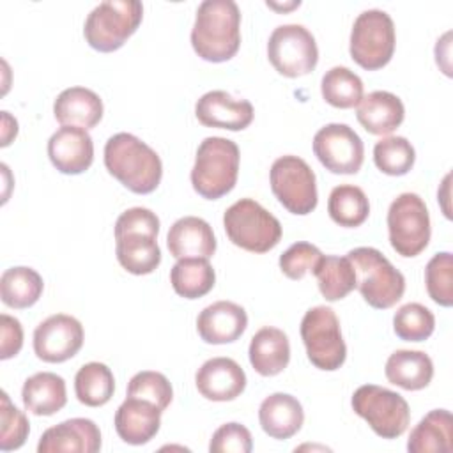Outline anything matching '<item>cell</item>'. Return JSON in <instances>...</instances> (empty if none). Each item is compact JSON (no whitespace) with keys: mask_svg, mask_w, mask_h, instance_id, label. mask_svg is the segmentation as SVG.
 <instances>
[{"mask_svg":"<svg viewBox=\"0 0 453 453\" xmlns=\"http://www.w3.org/2000/svg\"><path fill=\"white\" fill-rule=\"evenodd\" d=\"M195 53L207 62H226L241 46V11L234 0H205L191 30Z\"/></svg>","mask_w":453,"mask_h":453,"instance_id":"1","label":"cell"},{"mask_svg":"<svg viewBox=\"0 0 453 453\" xmlns=\"http://www.w3.org/2000/svg\"><path fill=\"white\" fill-rule=\"evenodd\" d=\"M104 166L110 175L136 195L152 193L163 177V163L157 152L131 133H117L108 138Z\"/></svg>","mask_w":453,"mask_h":453,"instance_id":"2","label":"cell"},{"mask_svg":"<svg viewBox=\"0 0 453 453\" xmlns=\"http://www.w3.org/2000/svg\"><path fill=\"white\" fill-rule=\"evenodd\" d=\"M239 147L223 136H207L196 150L191 168L193 189L207 200H218L230 193L239 175Z\"/></svg>","mask_w":453,"mask_h":453,"instance_id":"3","label":"cell"},{"mask_svg":"<svg viewBox=\"0 0 453 453\" xmlns=\"http://www.w3.org/2000/svg\"><path fill=\"white\" fill-rule=\"evenodd\" d=\"M363 299L377 310L395 306L405 292L403 274L375 248L361 246L347 253Z\"/></svg>","mask_w":453,"mask_h":453,"instance_id":"4","label":"cell"},{"mask_svg":"<svg viewBox=\"0 0 453 453\" xmlns=\"http://www.w3.org/2000/svg\"><path fill=\"white\" fill-rule=\"evenodd\" d=\"M143 5L138 0H106L90 11L83 35L90 48L111 53L136 32L142 23Z\"/></svg>","mask_w":453,"mask_h":453,"instance_id":"5","label":"cell"},{"mask_svg":"<svg viewBox=\"0 0 453 453\" xmlns=\"http://www.w3.org/2000/svg\"><path fill=\"white\" fill-rule=\"evenodd\" d=\"M223 226L232 244L251 251L265 253L281 239V223L253 198H241L223 214Z\"/></svg>","mask_w":453,"mask_h":453,"instance_id":"6","label":"cell"},{"mask_svg":"<svg viewBox=\"0 0 453 453\" xmlns=\"http://www.w3.org/2000/svg\"><path fill=\"white\" fill-rule=\"evenodd\" d=\"M350 403L354 412L382 439L400 437L411 423V409L405 398L382 386H359Z\"/></svg>","mask_w":453,"mask_h":453,"instance_id":"7","label":"cell"},{"mask_svg":"<svg viewBox=\"0 0 453 453\" xmlns=\"http://www.w3.org/2000/svg\"><path fill=\"white\" fill-rule=\"evenodd\" d=\"M395 25L391 16L380 9L363 11L350 32V57L366 71L384 67L395 53Z\"/></svg>","mask_w":453,"mask_h":453,"instance_id":"8","label":"cell"},{"mask_svg":"<svg viewBox=\"0 0 453 453\" xmlns=\"http://www.w3.org/2000/svg\"><path fill=\"white\" fill-rule=\"evenodd\" d=\"M301 338L310 363L319 370L334 372L345 363L347 345L333 308H310L301 320Z\"/></svg>","mask_w":453,"mask_h":453,"instance_id":"9","label":"cell"},{"mask_svg":"<svg viewBox=\"0 0 453 453\" xmlns=\"http://www.w3.org/2000/svg\"><path fill=\"white\" fill-rule=\"evenodd\" d=\"M388 234L391 248L402 257H418L430 241V214L416 193L398 195L388 211Z\"/></svg>","mask_w":453,"mask_h":453,"instance_id":"10","label":"cell"},{"mask_svg":"<svg viewBox=\"0 0 453 453\" xmlns=\"http://www.w3.org/2000/svg\"><path fill=\"white\" fill-rule=\"evenodd\" d=\"M269 182L274 196L288 212L306 216L317 207V179L303 157L292 154L278 157L271 166Z\"/></svg>","mask_w":453,"mask_h":453,"instance_id":"11","label":"cell"},{"mask_svg":"<svg viewBox=\"0 0 453 453\" xmlns=\"http://www.w3.org/2000/svg\"><path fill=\"white\" fill-rule=\"evenodd\" d=\"M267 57L280 74L299 78L317 67L319 48L311 32L303 25H280L269 35Z\"/></svg>","mask_w":453,"mask_h":453,"instance_id":"12","label":"cell"},{"mask_svg":"<svg viewBox=\"0 0 453 453\" xmlns=\"http://www.w3.org/2000/svg\"><path fill=\"white\" fill-rule=\"evenodd\" d=\"M313 152L326 170L352 175L361 170L365 145L359 134L347 124H326L313 136Z\"/></svg>","mask_w":453,"mask_h":453,"instance_id":"13","label":"cell"},{"mask_svg":"<svg viewBox=\"0 0 453 453\" xmlns=\"http://www.w3.org/2000/svg\"><path fill=\"white\" fill-rule=\"evenodd\" d=\"M83 345V326L78 319L55 313L34 331V352L44 363H64L78 354Z\"/></svg>","mask_w":453,"mask_h":453,"instance_id":"14","label":"cell"},{"mask_svg":"<svg viewBox=\"0 0 453 453\" xmlns=\"http://www.w3.org/2000/svg\"><path fill=\"white\" fill-rule=\"evenodd\" d=\"M195 115L205 127L242 131L253 122V104L235 99L225 90L205 92L195 104Z\"/></svg>","mask_w":453,"mask_h":453,"instance_id":"15","label":"cell"},{"mask_svg":"<svg viewBox=\"0 0 453 453\" xmlns=\"http://www.w3.org/2000/svg\"><path fill=\"white\" fill-rule=\"evenodd\" d=\"M51 165L65 175H78L90 168L94 161V142L87 129L62 126L48 140Z\"/></svg>","mask_w":453,"mask_h":453,"instance_id":"16","label":"cell"},{"mask_svg":"<svg viewBox=\"0 0 453 453\" xmlns=\"http://www.w3.org/2000/svg\"><path fill=\"white\" fill-rule=\"evenodd\" d=\"M99 449V426L87 418H73L50 426L37 444L39 453H96Z\"/></svg>","mask_w":453,"mask_h":453,"instance_id":"17","label":"cell"},{"mask_svg":"<svg viewBox=\"0 0 453 453\" xmlns=\"http://www.w3.org/2000/svg\"><path fill=\"white\" fill-rule=\"evenodd\" d=\"M198 393L212 402L235 400L246 388V373L230 357L207 359L195 375Z\"/></svg>","mask_w":453,"mask_h":453,"instance_id":"18","label":"cell"},{"mask_svg":"<svg viewBox=\"0 0 453 453\" xmlns=\"http://www.w3.org/2000/svg\"><path fill=\"white\" fill-rule=\"evenodd\" d=\"M248 327L246 310L232 301H218L205 306L196 319V331L205 343L223 345L242 336Z\"/></svg>","mask_w":453,"mask_h":453,"instance_id":"19","label":"cell"},{"mask_svg":"<svg viewBox=\"0 0 453 453\" xmlns=\"http://www.w3.org/2000/svg\"><path fill=\"white\" fill-rule=\"evenodd\" d=\"M161 412L163 411L149 400L126 396L115 412V430L127 444H147L159 432Z\"/></svg>","mask_w":453,"mask_h":453,"instance_id":"20","label":"cell"},{"mask_svg":"<svg viewBox=\"0 0 453 453\" xmlns=\"http://www.w3.org/2000/svg\"><path fill=\"white\" fill-rule=\"evenodd\" d=\"M166 246L172 257L180 258H211L216 251V237L211 225L196 216L177 219L166 235Z\"/></svg>","mask_w":453,"mask_h":453,"instance_id":"21","label":"cell"},{"mask_svg":"<svg viewBox=\"0 0 453 453\" xmlns=\"http://www.w3.org/2000/svg\"><path fill=\"white\" fill-rule=\"evenodd\" d=\"M258 421L262 430L273 439H290L304 423L301 402L288 393H273L260 403Z\"/></svg>","mask_w":453,"mask_h":453,"instance_id":"22","label":"cell"},{"mask_svg":"<svg viewBox=\"0 0 453 453\" xmlns=\"http://www.w3.org/2000/svg\"><path fill=\"white\" fill-rule=\"evenodd\" d=\"M53 115L62 126L90 129L103 119V101L90 88L69 87L57 96Z\"/></svg>","mask_w":453,"mask_h":453,"instance_id":"23","label":"cell"},{"mask_svg":"<svg viewBox=\"0 0 453 453\" xmlns=\"http://www.w3.org/2000/svg\"><path fill=\"white\" fill-rule=\"evenodd\" d=\"M356 117L370 134L384 136L403 122L405 108L398 96L388 90H375L359 101Z\"/></svg>","mask_w":453,"mask_h":453,"instance_id":"24","label":"cell"},{"mask_svg":"<svg viewBox=\"0 0 453 453\" xmlns=\"http://www.w3.org/2000/svg\"><path fill=\"white\" fill-rule=\"evenodd\" d=\"M248 354L257 373L273 377L287 368L290 361V343L281 329L265 326L253 334Z\"/></svg>","mask_w":453,"mask_h":453,"instance_id":"25","label":"cell"},{"mask_svg":"<svg viewBox=\"0 0 453 453\" xmlns=\"http://www.w3.org/2000/svg\"><path fill=\"white\" fill-rule=\"evenodd\" d=\"M21 400L35 416H53L67 403L65 380L53 372H39L28 377L21 389Z\"/></svg>","mask_w":453,"mask_h":453,"instance_id":"26","label":"cell"},{"mask_svg":"<svg viewBox=\"0 0 453 453\" xmlns=\"http://www.w3.org/2000/svg\"><path fill=\"white\" fill-rule=\"evenodd\" d=\"M115 253L119 264L131 274H150L161 264L157 237L145 232L115 235Z\"/></svg>","mask_w":453,"mask_h":453,"instance_id":"27","label":"cell"},{"mask_svg":"<svg viewBox=\"0 0 453 453\" xmlns=\"http://www.w3.org/2000/svg\"><path fill=\"white\" fill-rule=\"evenodd\" d=\"M409 453H449L453 449V418L446 409H434L411 430Z\"/></svg>","mask_w":453,"mask_h":453,"instance_id":"28","label":"cell"},{"mask_svg":"<svg viewBox=\"0 0 453 453\" xmlns=\"http://www.w3.org/2000/svg\"><path fill=\"white\" fill-rule=\"evenodd\" d=\"M386 379L405 389L418 391L430 384L434 377V363L428 354L421 350H395L384 368Z\"/></svg>","mask_w":453,"mask_h":453,"instance_id":"29","label":"cell"},{"mask_svg":"<svg viewBox=\"0 0 453 453\" xmlns=\"http://www.w3.org/2000/svg\"><path fill=\"white\" fill-rule=\"evenodd\" d=\"M42 288H44L42 278L32 267H25V265L9 267L2 273V278H0L2 303L14 310L34 306L39 301Z\"/></svg>","mask_w":453,"mask_h":453,"instance_id":"30","label":"cell"},{"mask_svg":"<svg viewBox=\"0 0 453 453\" xmlns=\"http://www.w3.org/2000/svg\"><path fill=\"white\" fill-rule=\"evenodd\" d=\"M311 273L326 301H340L356 288V273L349 257L322 255Z\"/></svg>","mask_w":453,"mask_h":453,"instance_id":"31","label":"cell"},{"mask_svg":"<svg viewBox=\"0 0 453 453\" xmlns=\"http://www.w3.org/2000/svg\"><path fill=\"white\" fill-rule=\"evenodd\" d=\"M170 283L177 296L198 299L212 290L216 273L207 258H180L170 271Z\"/></svg>","mask_w":453,"mask_h":453,"instance_id":"32","label":"cell"},{"mask_svg":"<svg viewBox=\"0 0 453 453\" xmlns=\"http://www.w3.org/2000/svg\"><path fill=\"white\" fill-rule=\"evenodd\" d=\"M115 391V379L104 363H87L74 377L76 398L87 407H101L110 402Z\"/></svg>","mask_w":453,"mask_h":453,"instance_id":"33","label":"cell"},{"mask_svg":"<svg viewBox=\"0 0 453 453\" xmlns=\"http://www.w3.org/2000/svg\"><path fill=\"white\" fill-rule=\"evenodd\" d=\"M327 212L336 225L356 228L366 221L370 214V203L361 188L354 184H342L333 188L329 193Z\"/></svg>","mask_w":453,"mask_h":453,"instance_id":"34","label":"cell"},{"mask_svg":"<svg viewBox=\"0 0 453 453\" xmlns=\"http://www.w3.org/2000/svg\"><path fill=\"white\" fill-rule=\"evenodd\" d=\"M320 92L326 103L334 108H354L363 99L361 78L343 65H334L322 76Z\"/></svg>","mask_w":453,"mask_h":453,"instance_id":"35","label":"cell"},{"mask_svg":"<svg viewBox=\"0 0 453 453\" xmlns=\"http://www.w3.org/2000/svg\"><path fill=\"white\" fill-rule=\"evenodd\" d=\"M375 166L386 175H405L416 161V150L405 136H386L373 147Z\"/></svg>","mask_w":453,"mask_h":453,"instance_id":"36","label":"cell"},{"mask_svg":"<svg viewBox=\"0 0 453 453\" xmlns=\"http://www.w3.org/2000/svg\"><path fill=\"white\" fill-rule=\"evenodd\" d=\"M434 329V313L419 303H407L400 306L393 317V331L405 342H425L432 336Z\"/></svg>","mask_w":453,"mask_h":453,"instance_id":"37","label":"cell"},{"mask_svg":"<svg viewBox=\"0 0 453 453\" xmlns=\"http://www.w3.org/2000/svg\"><path fill=\"white\" fill-rule=\"evenodd\" d=\"M426 292L441 306L453 304V255L441 251L434 255L425 267Z\"/></svg>","mask_w":453,"mask_h":453,"instance_id":"38","label":"cell"},{"mask_svg":"<svg viewBox=\"0 0 453 453\" xmlns=\"http://www.w3.org/2000/svg\"><path fill=\"white\" fill-rule=\"evenodd\" d=\"M127 396L149 400L161 411H165L173 398V389L170 380L163 373L143 370L131 377L127 384Z\"/></svg>","mask_w":453,"mask_h":453,"instance_id":"39","label":"cell"},{"mask_svg":"<svg viewBox=\"0 0 453 453\" xmlns=\"http://www.w3.org/2000/svg\"><path fill=\"white\" fill-rule=\"evenodd\" d=\"M30 432V423L27 416L11 403L9 395L2 391V407H0V449L11 451L25 444Z\"/></svg>","mask_w":453,"mask_h":453,"instance_id":"40","label":"cell"},{"mask_svg":"<svg viewBox=\"0 0 453 453\" xmlns=\"http://www.w3.org/2000/svg\"><path fill=\"white\" fill-rule=\"evenodd\" d=\"M320 257L322 251L317 246L299 241L280 255V269L290 280H303L317 265Z\"/></svg>","mask_w":453,"mask_h":453,"instance_id":"41","label":"cell"},{"mask_svg":"<svg viewBox=\"0 0 453 453\" xmlns=\"http://www.w3.org/2000/svg\"><path fill=\"white\" fill-rule=\"evenodd\" d=\"M253 448L250 430L241 423L221 425L209 442L211 453H250Z\"/></svg>","mask_w":453,"mask_h":453,"instance_id":"42","label":"cell"},{"mask_svg":"<svg viewBox=\"0 0 453 453\" xmlns=\"http://www.w3.org/2000/svg\"><path fill=\"white\" fill-rule=\"evenodd\" d=\"M129 232H145L157 237L159 234V218L145 207H131L124 211L115 221V235Z\"/></svg>","mask_w":453,"mask_h":453,"instance_id":"43","label":"cell"},{"mask_svg":"<svg viewBox=\"0 0 453 453\" xmlns=\"http://www.w3.org/2000/svg\"><path fill=\"white\" fill-rule=\"evenodd\" d=\"M0 331H2V342H0V359H9L16 356L23 347V327L18 319L2 313L0 315Z\"/></svg>","mask_w":453,"mask_h":453,"instance_id":"44","label":"cell"}]
</instances>
